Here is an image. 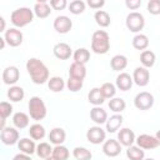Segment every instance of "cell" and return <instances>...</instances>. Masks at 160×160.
I'll list each match as a JSON object with an SVG mask.
<instances>
[{
	"mask_svg": "<svg viewBox=\"0 0 160 160\" xmlns=\"http://www.w3.org/2000/svg\"><path fill=\"white\" fill-rule=\"evenodd\" d=\"M26 70L32 80L34 84L36 85H42L49 81V69L48 66L39 59L36 58H30L26 61Z\"/></svg>",
	"mask_w": 160,
	"mask_h": 160,
	"instance_id": "obj_1",
	"label": "cell"
},
{
	"mask_svg": "<svg viewBox=\"0 0 160 160\" xmlns=\"http://www.w3.org/2000/svg\"><path fill=\"white\" fill-rule=\"evenodd\" d=\"M110 49V38L105 30H96L91 36V50L95 54L104 55Z\"/></svg>",
	"mask_w": 160,
	"mask_h": 160,
	"instance_id": "obj_2",
	"label": "cell"
},
{
	"mask_svg": "<svg viewBox=\"0 0 160 160\" xmlns=\"http://www.w3.org/2000/svg\"><path fill=\"white\" fill-rule=\"evenodd\" d=\"M34 10L30 8H19L10 15V21L15 28H24L34 20Z\"/></svg>",
	"mask_w": 160,
	"mask_h": 160,
	"instance_id": "obj_3",
	"label": "cell"
},
{
	"mask_svg": "<svg viewBox=\"0 0 160 160\" xmlns=\"http://www.w3.org/2000/svg\"><path fill=\"white\" fill-rule=\"evenodd\" d=\"M28 108H29V115H30V118L32 120H35V121H40V120L45 119V116L48 114L46 105H45V102L42 101V99L40 96H32V98H30L29 104H28Z\"/></svg>",
	"mask_w": 160,
	"mask_h": 160,
	"instance_id": "obj_4",
	"label": "cell"
},
{
	"mask_svg": "<svg viewBox=\"0 0 160 160\" xmlns=\"http://www.w3.org/2000/svg\"><path fill=\"white\" fill-rule=\"evenodd\" d=\"M125 24H126V28H128L131 32L140 34V31H141V30L144 29V26H145L144 15L140 14V12H138V11H131V12L126 16Z\"/></svg>",
	"mask_w": 160,
	"mask_h": 160,
	"instance_id": "obj_5",
	"label": "cell"
},
{
	"mask_svg": "<svg viewBox=\"0 0 160 160\" xmlns=\"http://www.w3.org/2000/svg\"><path fill=\"white\" fill-rule=\"evenodd\" d=\"M154 101L155 100H154L152 94H150L148 91H141V92L136 94V96L134 99V105L136 109L145 111V110H149L152 108Z\"/></svg>",
	"mask_w": 160,
	"mask_h": 160,
	"instance_id": "obj_6",
	"label": "cell"
},
{
	"mask_svg": "<svg viewBox=\"0 0 160 160\" xmlns=\"http://www.w3.org/2000/svg\"><path fill=\"white\" fill-rule=\"evenodd\" d=\"M86 139L89 142L94 144V145H99V144H104L106 140V131L100 126V125H95L89 128V130L86 131Z\"/></svg>",
	"mask_w": 160,
	"mask_h": 160,
	"instance_id": "obj_7",
	"label": "cell"
},
{
	"mask_svg": "<svg viewBox=\"0 0 160 160\" xmlns=\"http://www.w3.org/2000/svg\"><path fill=\"white\" fill-rule=\"evenodd\" d=\"M4 39L6 41L8 45L12 46V48H16L19 45L22 44V39H24V35L22 32L16 29V28H11V29H8L4 34Z\"/></svg>",
	"mask_w": 160,
	"mask_h": 160,
	"instance_id": "obj_8",
	"label": "cell"
},
{
	"mask_svg": "<svg viewBox=\"0 0 160 160\" xmlns=\"http://www.w3.org/2000/svg\"><path fill=\"white\" fill-rule=\"evenodd\" d=\"M132 80L140 88L146 86L149 84V81H150V72H149V70L146 68H144V66L135 68V70L132 72Z\"/></svg>",
	"mask_w": 160,
	"mask_h": 160,
	"instance_id": "obj_9",
	"label": "cell"
},
{
	"mask_svg": "<svg viewBox=\"0 0 160 160\" xmlns=\"http://www.w3.org/2000/svg\"><path fill=\"white\" fill-rule=\"evenodd\" d=\"M54 29L56 32L59 34H66L71 30L72 28V21L69 16L66 15H60V16H56L55 20H54Z\"/></svg>",
	"mask_w": 160,
	"mask_h": 160,
	"instance_id": "obj_10",
	"label": "cell"
},
{
	"mask_svg": "<svg viewBox=\"0 0 160 160\" xmlns=\"http://www.w3.org/2000/svg\"><path fill=\"white\" fill-rule=\"evenodd\" d=\"M135 142L142 150H152V149H155V148L159 146L156 138L152 136V135H149V134H141V135H139L136 138Z\"/></svg>",
	"mask_w": 160,
	"mask_h": 160,
	"instance_id": "obj_11",
	"label": "cell"
},
{
	"mask_svg": "<svg viewBox=\"0 0 160 160\" xmlns=\"http://www.w3.org/2000/svg\"><path fill=\"white\" fill-rule=\"evenodd\" d=\"M102 152L109 158H116L121 152V144L115 139L105 140L102 144Z\"/></svg>",
	"mask_w": 160,
	"mask_h": 160,
	"instance_id": "obj_12",
	"label": "cell"
},
{
	"mask_svg": "<svg viewBox=\"0 0 160 160\" xmlns=\"http://www.w3.org/2000/svg\"><path fill=\"white\" fill-rule=\"evenodd\" d=\"M19 78H20V71H19V69L16 66H12V65L8 66L2 71V81L6 85L14 86L18 82Z\"/></svg>",
	"mask_w": 160,
	"mask_h": 160,
	"instance_id": "obj_13",
	"label": "cell"
},
{
	"mask_svg": "<svg viewBox=\"0 0 160 160\" xmlns=\"http://www.w3.org/2000/svg\"><path fill=\"white\" fill-rule=\"evenodd\" d=\"M1 142L5 145H14L16 142H19V131L16 130V128H4L1 130Z\"/></svg>",
	"mask_w": 160,
	"mask_h": 160,
	"instance_id": "obj_14",
	"label": "cell"
},
{
	"mask_svg": "<svg viewBox=\"0 0 160 160\" xmlns=\"http://www.w3.org/2000/svg\"><path fill=\"white\" fill-rule=\"evenodd\" d=\"M135 140H136L135 134H134V131H132L131 129H129V128H122V129H120V131L118 132V141L121 144V146L129 148V146L134 145Z\"/></svg>",
	"mask_w": 160,
	"mask_h": 160,
	"instance_id": "obj_15",
	"label": "cell"
},
{
	"mask_svg": "<svg viewBox=\"0 0 160 160\" xmlns=\"http://www.w3.org/2000/svg\"><path fill=\"white\" fill-rule=\"evenodd\" d=\"M52 52H54L55 58H58L59 60H68L72 55V50H71L70 45L66 44V42L55 44L54 48H52Z\"/></svg>",
	"mask_w": 160,
	"mask_h": 160,
	"instance_id": "obj_16",
	"label": "cell"
},
{
	"mask_svg": "<svg viewBox=\"0 0 160 160\" xmlns=\"http://www.w3.org/2000/svg\"><path fill=\"white\" fill-rule=\"evenodd\" d=\"M134 84V80L128 74V72H120L118 76H116V81H115V86L121 90V91H128L131 89Z\"/></svg>",
	"mask_w": 160,
	"mask_h": 160,
	"instance_id": "obj_17",
	"label": "cell"
},
{
	"mask_svg": "<svg viewBox=\"0 0 160 160\" xmlns=\"http://www.w3.org/2000/svg\"><path fill=\"white\" fill-rule=\"evenodd\" d=\"M90 119L96 124V125H102L108 120V112L101 108V106H94L90 110Z\"/></svg>",
	"mask_w": 160,
	"mask_h": 160,
	"instance_id": "obj_18",
	"label": "cell"
},
{
	"mask_svg": "<svg viewBox=\"0 0 160 160\" xmlns=\"http://www.w3.org/2000/svg\"><path fill=\"white\" fill-rule=\"evenodd\" d=\"M18 148L20 150V152L26 154V155H32L34 152H36V145L35 141L28 138H22L19 140L18 142Z\"/></svg>",
	"mask_w": 160,
	"mask_h": 160,
	"instance_id": "obj_19",
	"label": "cell"
},
{
	"mask_svg": "<svg viewBox=\"0 0 160 160\" xmlns=\"http://www.w3.org/2000/svg\"><path fill=\"white\" fill-rule=\"evenodd\" d=\"M122 120L124 119H122L121 114H114L110 118H108V120L105 122L106 131L108 132H116L120 129V126L122 125Z\"/></svg>",
	"mask_w": 160,
	"mask_h": 160,
	"instance_id": "obj_20",
	"label": "cell"
},
{
	"mask_svg": "<svg viewBox=\"0 0 160 160\" xmlns=\"http://www.w3.org/2000/svg\"><path fill=\"white\" fill-rule=\"evenodd\" d=\"M65 139H66V132L61 128H54L50 131V134H49V140L55 146L56 145H62L64 141H65Z\"/></svg>",
	"mask_w": 160,
	"mask_h": 160,
	"instance_id": "obj_21",
	"label": "cell"
},
{
	"mask_svg": "<svg viewBox=\"0 0 160 160\" xmlns=\"http://www.w3.org/2000/svg\"><path fill=\"white\" fill-rule=\"evenodd\" d=\"M34 14L39 18V19H45L51 14V6L45 1H39L34 5Z\"/></svg>",
	"mask_w": 160,
	"mask_h": 160,
	"instance_id": "obj_22",
	"label": "cell"
},
{
	"mask_svg": "<svg viewBox=\"0 0 160 160\" xmlns=\"http://www.w3.org/2000/svg\"><path fill=\"white\" fill-rule=\"evenodd\" d=\"M69 76H70V78H75V79L84 80L85 76H86V68H85V65L74 61V62L70 65V68H69Z\"/></svg>",
	"mask_w": 160,
	"mask_h": 160,
	"instance_id": "obj_23",
	"label": "cell"
},
{
	"mask_svg": "<svg viewBox=\"0 0 160 160\" xmlns=\"http://www.w3.org/2000/svg\"><path fill=\"white\" fill-rule=\"evenodd\" d=\"M110 66H111V69L114 71H121V70H124L128 66V59H126V56L125 55H120V54L112 56L111 60H110Z\"/></svg>",
	"mask_w": 160,
	"mask_h": 160,
	"instance_id": "obj_24",
	"label": "cell"
},
{
	"mask_svg": "<svg viewBox=\"0 0 160 160\" xmlns=\"http://www.w3.org/2000/svg\"><path fill=\"white\" fill-rule=\"evenodd\" d=\"M24 96H25V91L21 86L14 85V86H10V89L8 90V98H9L10 101L19 102L24 99Z\"/></svg>",
	"mask_w": 160,
	"mask_h": 160,
	"instance_id": "obj_25",
	"label": "cell"
},
{
	"mask_svg": "<svg viewBox=\"0 0 160 160\" xmlns=\"http://www.w3.org/2000/svg\"><path fill=\"white\" fill-rule=\"evenodd\" d=\"M88 100L90 104H92L94 106H100L104 101H105V98L102 96L101 91H100V88H94L89 91L88 94Z\"/></svg>",
	"mask_w": 160,
	"mask_h": 160,
	"instance_id": "obj_26",
	"label": "cell"
},
{
	"mask_svg": "<svg viewBox=\"0 0 160 160\" xmlns=\"http://www.w3.org/2000/svg\"><path fill=\"white\" fill-rule=\"evenodd\" d=\"M12 124L16 129H25L29 125V116L22 111H18L12 116Z\"/></svg>",
	"mask_w": 160,
	"mask_h": 160,
	"instance_id": "obj_27",
	"label": "cell"
},
{
	"mask_svg": "<svg viewBox=\"0 0 160 160\" xmlns=\"http://www.w3.org/2000/svg\"><path fill=\"white\" fill-rule=\"evenodd\" d=\"M48 86L52 92H60L64 90V88L66 86V82L64 81V79L61 76H52L49 79L48 81Z\"/></svg>",
	"mask_w": 160,
	"mask_h": 160,
	"instance_id": "obj_28",
	"label": "cell"
},
{
	"mask_svg": "<svg viewBox=\"0 0 160 160\" xmlns=\"http://www.w3.org/2000/svg\"><path fill=\"white\" fill-rule=\"evenodd\" d=\"M132 46L136 50H142L145 51L149 46V38L145 34H136L132 38Z\"/></svg>",
	"mask_w": 160,
	"mask_h": 160,
	"instance_id": "obj_29",
	"label": "cell"
},
{
	"mask_svg": "<svg viewBox=\"0 0 160 160\" xmlns=\"http://www.w3.org/2000/svg\"><path fill=\"white\" fill-rule=\"evenodd\" d=\"M126 156L129 160H144L145 151L138 145H131L126 149Z\"/></svg>",
	"mask_w": 160,
	"mask_h": 160,
	"instance_id": "obj_30",
	"label": "cell"
},
{
	"mask_svg": "<svg viewBox=\"0 0 160 160\" xmlns=\"http://www.w3.org/2000/svg\"><path fill=\"white\" fill-rule=\"evenodd\" d=\"M72 58H74V61L75 62H79V64L85 65L90 60V51L88 49H85V48H79V49H76L74 51Z\"/></svg>",
	"mask_w": 160,
	"mask_h": 160,
	"instance_id": "obj_31",
	"label": "cell"
},
{
	"mask_svg": "<svg viewBox=\"0 0 160 160\" xmlns=\"http://www.w3.org/2000/svg\"><path fill=\"white\" fill-rule=\"evenodd\" d=\"M155 60H156V56L151 50H145V51H142L140 54V62L146 69L152 68L154 64H155Z\"/></svg>",
	"mask_w": 160,
	"mask_h": 160,
	"instance_id": "obj_32",
	"label": "cell"
},
{
	"mask_svg": "<svg viewBox=\"0 0 160 160\" xmlns=\"http://www.w3.org/2000/svg\"><path fill=\"white\" fill-rule=\"evenodd\" d=\"M29 135L32 140H42L45 136V128L41 124H32L29 128Z\"/></svg>",
	"mask_w": 160,
	"mask_h": 160,
	"instance_id": "obj_33",
	"label": "cell"
},
{
	"mask_svg": "<svg viewBox=\"0 0 160 160\" xmlns=\"http://www.w3.org/2000/svg\"><path fill=\"white\" fill-rule=\"evenodd\" d=\"M94 19H95V22L100 26V28H108L111 22L110 20V15L104 11V10H98L94 15Z\"/></svg>",
	"mask_w": 160,
	"mask_h": 160,
	"instance_id": "obj_34",
	"label": "cell"
},
{
	"mask_svg": "<svg viewBox=\"0 0 160 160\" xmlns=\"http://www.w3.org/2000/svg\"><path fill=\"white\" fill-rule=\"evenodd\" d=\"M126 108V102L121 98H112L109 101V109L115 114H121Z\"/></svg>",
	"mask_w": 160,
	"mask_h": 160,
	"instance_id": "obj_35",
	"label": "cell"
},
{
	"mask_svg": "<svg viewBox=\"0 0 160 160\" xmlns=\"http://www.w3.org/2000/svg\"><path fill=\"white\" fill-rule=\"evenodd\" d=\"M72 156L76 160H91L92 154L89 149H86L84 146H76L72 150Z\"/></svg>",
	"mask_w": 160,
	"mask_h": 160,
	"instance_id": "obj_36",
	"label": "cell"
},
{
	"mask_svg": "<svg viewBox=\"0 0 160 160\" xmlns=\"http://www.w3.org/2000/svg\"><path fill=\"white\" fill-rule=\"evenodd\" d=\"M36 155L45 160L46 158L52 155V148L49 142H40L39 145H36Z\"/></svg>",
	"mask_w": 160,
	"mask_h": 160,
	"instance_id": "obj_37",
	"label": "cell"
},
{
	"mask_svg": "<svg viewBox=\"0 0 160 160\" xmlns=\"http://www.w3.org/2000/svg\"><path fill=\"white\" fill-rule=\"evenodd\" d=\"M100 91L105 99H112L115 98V94H116V86L111 82H104L100 86Z\"/></svg>",
	"mask_w": 160,
	"mask_h": 160,
	"instance_id": "obj_38",
	"label": "cell"
},
{
	"mask_svg": "<svg viewBox=\"0 0 160 160\" xmlns=\"http://www.w3.org/2000/svg\"><path fill=\"white\" fill-rule=\"evenodd\" d=\"M52 156L56 158L58 160H68L69 156H70V152H69V150H68L66 146H64V145H56L52 149Z\"/></svg>",
	"mask_w": 160,
	"mask_h": 160,
	"instance_id": "obj_39",
	"label": "cell"
},
{
	"mask_svg": "<svg viewBox=\"0 0 160 160\" xmlns=\"http://www.w3.org/2000/svg\"><path fill=\"white\" fill-rule=\"evenodd\" d=\"M85 10V2L82 0H74L69 4V11L74 15H80Z\"/></svg>",
	"mask_w": 160,
	"mask_h": 160,
	"instance_id": "obj_40",
	"label": "cell"
},
{
	"mask_svg": "<svg viewBox=\"0 0 160 160\" xmlns=\"http://www.w3.org/2000/svg\"><path fill=\"white\" fill-rule=\"evenodd\" d=\"M82 85H84V80L75 79V78H70V76H69L68 81H66V88H68V90H70V91H72V92H76V91L81 90Z\"/></svg>",
	"mask_w": 160,
	"mask_h": 160,
	"instance_id": "obj_41",
	"label": "cell"
},
{
	"mask_svg": "<svg viewBox=\"0 0 160 160\" xmlns=\"http://www.w3.org/2000/svg\"><path fill=\"white\" fill-rule=\"evenodd\" d=\"M12 114V105L8 101H1L0 102V115H1V119L6 120L10 115Z\"/></svg>",
	"mask_w": 160,
	"mask_h": 160,
	"instance_id": "obj_42",
	"label": "cell"
},
{
	"mask_svg": "<svg viewBox=\"0 0 160 160\" xmlns=\"http://www.w3.org/2000/svg\"><path fill=\"white\" fill-rule=\"evenodd\" d=\"M148 11L151 15H160V0H150L148 2Z\"/></svg>",
	"mask_w": 160,
	"mask_h": 160,
	"instance_id": "obj_43",
	"label": "cell"
},
{
	"mask_svg": "<svg viewBox=\"0 0 160 160\" xmlns=\"http://www.w3.org/2000/svg\"><path fill=\"white\" fill-rule=\"evenodd\" d=\"M50 6L54 10H64L68 6L66 0H50Z\"/></svg>",
	"mask_w": 160,
	"mask_h": 160,
	"instance_id": "obj_44",
	"label": "cell"
},
{
	"mask_svg": "<svg viewBox=\"0 0 160 160\" xmlns=\"http://www.w3.org/2000/svg\"><path fill=\"white\" fill-rule=\"evenodd\" d=\"M125 5L130 10H138L141 6V0H126Z\"/></svg>",
	"mask_w": 160,
	"mask_h": 160,
	"instance_id": "obj_45",
	"label": "cell"
},
{
	"mask_svg": "<svg viewBox=\"0 0 160 160\" xmlns=\"http://www.w3.org/2000/svg\"><path fill=\"white\" fill-rule=\"evenodd\" d=\"M88 5H89L91 9L99 10L100 8H102V6L105 5V1H104V0H88Z\"/></svg>",
	"mask_w": 160,
	"mask_h": 160,
	"instance_id": "obj_46",
	"label": "cell"
},
{
	"mask_svg": "<svg viewBox=\"0 0 160 160\" xmlns=\"http://www.w3.org/2000/svg\"><path fill=\"white\" fill-rule=\"evenodd\" d=\"M12 160H31V158H30V155L19 152V154H16V155L12 158Z\"/></svg>",
	"mask_w": 160,
	"mask_h": 160,
	"instance_id": "obj_47",
	"label": "cell"
},
{
	"mask_svg": "<svg viewBox=\"0 0 160 160\" xmlns=\"http://www.w3.org/2000/svg\"><path fill=\"white\" fill-rule=\"evenodd\" d=\"M0 22H1V28H0V31H6L5 30V20L2 16H0Z\"/></svg>",
	"mask_w": 160,
	"mask_h": 160,
	"instance_id": "obj_48",
	"label": "cell"
},
{
	"mask_svg": "<svg viewBox=\"0 0 160 160\" xmlns=\"http://www.w3.org/2000/svg\"><path fill=\"white\" fill-rule=\"evenodd\" d=\"M5 42H6L5 39H4V38H0V48H1V49L5 48Z\"/></svg>",
	"mask_w": 160,
	"mask_h": 160,
	"instance_id": "obj_49",
	"label": "cell"
},
{
	"mask_svg": "<svg viewBox=\"0 0 160 160\" xmlns=\"http://www.w3.org/2000/svg\"><path fill=\"white\" fill-rule=\"evenodd\" d=\"M155 138H156V140H158V144H159V146H160V130H158V131H156V134H155Z\"/></svg>",
	"mask_w": 160,
	"mask_h": 160,
	"instance_id": "obj_50",
	"label": "cell"
},
{
	"mask_svg": "<svg viewBox=\"0 0 160 160\" xmlns=\"http://www.w3.org/2000/svg\"><path fill=\"white\" fill-rule=\"evenodd\" d=\"M45 160H58V159H56V158H54V156L51 155V156H49V158H46Z\"/></svg>",
	"mask_w": 160,
	"mask_h": 160,
	"instance_id": "obj_51",
	"label": "cell"
},
{
	"mask_svg": "<svg viewBox=\"0 0 160 160\" xmlns=\"http://www.w3.org/2000/svg\"><path fill=\"white\" fill-rule=\"evenodd\" d=\"M144 160H155V159H152V158H148V159H144Z\"/></svg>",
	"mask_w": 160,
	"mask_h": 160,
	"instance_id": "obj_52",
	"label": "cell"
}]
</instances>
